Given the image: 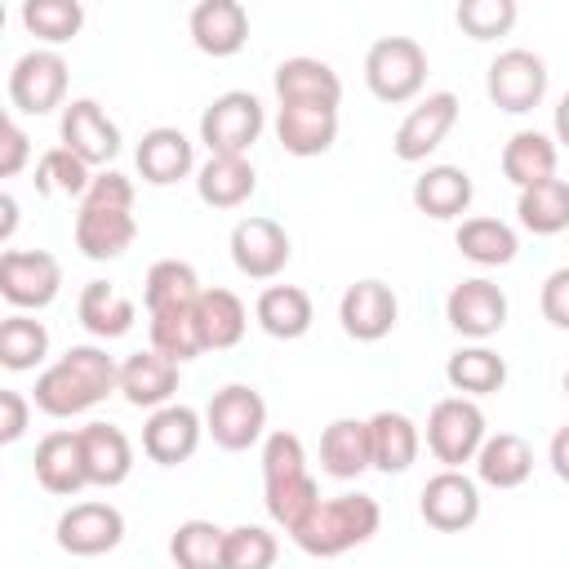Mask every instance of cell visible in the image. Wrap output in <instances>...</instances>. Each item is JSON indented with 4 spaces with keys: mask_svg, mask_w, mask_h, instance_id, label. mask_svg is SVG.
<instances>
[{
    "mask_svg": "<svg viewBox=\"0 0 569 569\" xmlns=\"http://www.w3.org/2000/svg\"><path fill=\"white\" fill-rule=\"evenodd\" d=\"M222 542L227 529H218L213 520H182L169 538V556L178 569H222Z\"/></svg>",
    "mask_w": 569,
    "mask_h": 569,
    "instance_id": "42",
    "label": "cell"
},
{
    "mask_svg": "<svg viewBox=\"0 0 569 569\" xmlns=\"http://www.w3.org/2000/svg\"><path fill=\"white\" fill-rule=\"evenodd\" d=\"M320 467L333 480H356L360 471H369L373 467L369 418H333L320 436Z\"/></svg>",
    "mask_w": 569,
    "mask_h": 569,
    "instance_id": "27",
    "label": "cell"
},
{
    "mask_svg": "<svg viewBox=\"0 0 569 569\" xmlns=\"http://www.w3.org/2000/svg\"><path fill=\"white\" fill-rule=\"evenodd\" d=\"M289 231L276 218L249 213L231 227V262L249 280H276L289 267Z\"/></svg>",
    "mask_w": 569,
    "mask_h": 569,
    "instance_id": "11",
    "label": "cell"
},
{
    "mask_svg": "<svg viewBox=\"0 0 569 569\" xmlns=\"http://www.w3.org/2000/svg\"><path fill=\"white\" fill-rule=\"evenodd\" d=\"M124 538V516L111 502H71L58 516V547L67 556H107Z\"/></svg>",
    "mask_w": 569,
    "mask_h": 569,
    "instance_id": "15",
    "label": "cell"
},
{
    "mask_svg": "<svg viewBox=\"0 0 569 569\" xmlns=\"http://www.w3.org/2000/svg\"><path fill=\"white\" fill-rule=\"evenodd\" d=\"M133 160H138L142 182H151V187H169V182H178V178L191 173L196 151H191V138H187L182 129H173V124H156V129L142 133Z\"/></svg>",
    "mask_w": 569,
    "mask_h": 569,
    "instance_id": "22",
    "label": "cell"
},
{
    "mask_svg": "<svg viewBox=\"0 0 569 569\" xmlns=\"http://www.w3.org/2000/svg\"><path fill=\"white\" fill-rule=\"evenodd\" d=\"M538 307H542V316H547L556 329H569V267H556V271L542 280Z\"/></svg>",
    "mask_w": 569,
    "mask_h": 569,
    "instance_id": "48",
    "label": "cell"
},
{
    "mask_svg": "<svg viewBox=\"0 0 569 569\" xmlns=\"http://www.w3.org/2000/svg\"><path fill=\"white\" fill-rule=\"evenodd\" d=\"M476 187H471V173L458 169V164H431L418 182H413V209L445 222V218H458L467 213Z\"/></svg>",
    "mask_w": 569,
    "mask_h": 569,
    "instance_id": "30",
    "label": "cell"
},
{
    "mask_svg": "<svg viewBox=\"0 0 569 569\" xmlns=\"http://www.w3.org/2000/svg\"><path fill=\"white\" fill-rule=\"evenodd\" d=\"M396 316H400V302L391 293V284L382 280H356L347 284V293L338 298V320H342V333L356 338V342H378L396 329Z\"/></svg>",
    "mask_w": 569,
    "mask_h": 569,
    "instance_id": "17",
    "label": "cell"
},
{
    "mask_svg": "<svg viewBox=\"0 0 569 569\" xmlns=\"http://www.w3.org/2000/svg\"><path fill=\"white\" fill-rule=\"evenodd\" d=\"M80 445H84V467H89V485L98 489H116L129 480L133 471V445L120 427L111 422H89L80 427Z\"/></svg>",
    "mask_w": 569,
    "mask_h": 569,
    "instance_id": "25",
    "label": "cell"
},
{
    "mask_svg": "<svg viewBox=\"0 0 569 569\" xmlns=\"http://www.w3.org/2000/svg\"><path fill=\"white\" fill-rule=\"evenodd\" d=\"M276 98H280V107L284 102H325V107H338L342 102V80H338V71L329 62L298 53V58H284L276 67Z\"/></svg>",
    "mask_w": 569,
    "mask_h": 569,
    "instance_id": "26",
    "label": "cell"
},
{
    "mask_svg": "<svg viewBox=\"0 0 569 569\" xmlns=\"http://www.w3.org/2000/svg\"><path fill=\"white\" fill-rule=\"evenodd\" d=\"M178 391V365L160 351H133L120 365V396L133 409H164Z\"/></svg>",
    "mask_w": 569,
    "mask_h": 569,
    "instance_id": "24",
    "label": "cell"
},
{
    "mask_svg": "<svg viewBox=\"0 0 569 569\" xmlns=\"http://www.w3.org/2000/svg\"><path fill=\"white\" fill-rule=\"evenodd\" d=\"M445 382H449L458 396H467V400L493 396V391H502V382H507V360H502L493 347H485V342L458 347V351L445 360Z\"/></svg>",
    "mask_w": 569,
    "mask_h": 569,
    "instance_id": "33",
    "label": "cell"
},
{
    "mask_svg": "<svg viewBox=\"0 0 569 569\" xmlns=\"http://www.w3.org/2000/svg\"><path fill=\"white\" fill-rule=\"evenodd\" d=\"M187 27H191L196 49L209 53V58H231L249 40V13H244L240 0H200L191 9Z\"/></svg>",
    "mask_w": 569,
    "mask_h": 569,
    "instance_id": "20",
    "label": "cell"
},
{
    "mask_svg": "<svg viewBox=\"0 0 569 569\" xmlns=\"http://www.w3.org/2000/svg\"><path fill=\"white\" fill-rule=\"evenodd\" d=\"M204 436V418L191 405H164L151 409V418L142 422V453L160 467H178L200 449Z\"/></svg>",
    "mask_w": 569,
    "mask_h": 569,
    "instance_id": "18",
    "label": "cell"
},
{
    "mask_svg": "<svg viewBox=\"0 0 569 569\" xmlns=\"http://www.w3.org/2000/svg\"><path fill=\"white\" fill-rule=\"evenodd\" d=\"M516 218L533 236H560V231H569V182L565 178H547V182L525 187L520 200H516Z\"/></svg>",
    "mask_w": 569,
    "mask_h": 569,
    "instance_id": "37",
    "label": "cell"
},
{
    "mask_svg": "<svg viewBox=\"0 0 569 569\" xmlns=\"http://www.w3.org/2000/svg\"><path fill=\"white\" fill-rule=\"evenodd\" d=\"M67 98V62L53 49H27L9 71V102L22 116H49Z\"/></svg>",
    "mask_w": 569,
    "mask_h": 569,
    "instance_id": "10",
    "label": "cell"
},
{
    "mask_svg": "<svg viewBox=\"0 0 569 569\" xmlns=\"http://www.w3.org/2000/svg\"><path fill=\"white\" fill-rule=\"evenodd\" d=\"M453 244L476 267H507L516 258V249H520L516 231L507 222H498V218H462Z\"/></svg>",
    "mask_w": 569,
    "mask_h": 569,
    "instance_id": "39",
    "label": "cell"
},
{
    "mask_svg": "<svg viewBox=\"0 0 569 569\" xmlns=\"http://www.w3.org/2000/svg\"><path fill=\"white\" fill-rule=\"evenodd\" d=\"M196 320H200V338H204V351H227L244 338V302L231 293V289H204L196 298Z\"/></svg>",
    "mask_w": 569,
    "mask_h": 569,
    "instance_id": "36",
    "label": "cell"
},
{
    "mask_svg": "<svg viewBox=\"0 0 569 569\" xmlns=\"http://www.w3.org/2000/svg\"><path fill=\"white\" fill-rule=\"evenodd\" d=\"M533 471V449L525 436L516 431H498V436H485L480 453H476V480L489 485V489H520Z\"/></svg>",
    "mask_w": 569,
    "mask_h": 569,
    "instance_id": "29",
    "label": "cell"
},
{
    "mask_svg": "<svg viewBox=\"0 0 569 569\" xmlns=\"http://www.w3.org/2000/svg\"><path fill=\"white\" fill-rule=\"evenodd\" d=\"M262 102L249 89H227L200 111V142L209 156H249V147L262 138Z\"/></svg>",
    "mask_w": 569,
    "mask_h": 569,
    "instance_id": "5",
    "label": "cell"
},
{
    "mask_svg": "<svg viewBox=\"0 0 569 569\" xmlns=\"http://www.w3.org/2000/svg\"><path fill=\"white\" fill-rule=\"evenodd\" d=\"M89 182H93L89 164H84L80 156H71L67 147L44 151L40 164H36V191H40V196H76V200H84Z\"/></svg>",
    "mask_w": 569,
    "mask_h": 569,
    "instance_id": "43",
    "label": "cell"
},
{
    "mask_svg": "<svg viewBox=\"0 0 569 569\" xmlns=\"http://www.w3.org/2000/svg\"><path fill=\"white\" fill-rule=\"evenodd\" d=\"M36 480H40V489H49L58 498H71L89 485L80 431H49L36 445Z\"/></svg>",
    "mask_w": 569,
    "mask_h": 569,
    "instance_id": "21",
    "label": "cell"
},
{
    "mask_svg": "<svg viewBox=\"0 0 569 569\" xmlns=\"http://www.w3.org/2000/svg\"><path fill=\"white\" fill-rule=\"evenodd\" d=\"M565 396H569V369H565Z\"/></svg>",
    "mask_w": 569,
    "mask_h": 569,
    "instance_id": "54",
    "label": "cell"
},
{
    "mask_svg": "<svg viewBox=\"0 0 569 569\" xmlns=\"http://www.w3.org/2000/svg\"><path fill=\"white\" fill-rule=\"evenodd\" d=\"M80 204H98V209H133V182H129L124 173H116V169H102V173H93V182H89V191H84Z\"/></svg>",
    "mask_w": 569,
    "mask_h": 569,
    "instance_id": "47",
    "label": "cell"
},
{
    "mask_svg": "<svg viewBox=\"0 0 569 569\" xmlns=\"http://www.w3.org/2000/svg\"><path fill=\"white\" fill-rule=\"evenodd\" d=\"M516 0H462L453 18L471 40H498L516 27Z\"/></svg>",
    "mask_w": 569,
    "mask_h": 569,
    "instance_id": "46",
    "label": "cell"
},
{
    "mask_svg": "<svg viewBox=\"0 0 569 569\" xmlns=\"http://www.w3.org/2000/svg\"><path fill=\"white\" fill-rule=\"evenodd\" d=\"M22 27L40 36L44 44H62L84 27V9L76 0H27L22 4Z\"/></svg>",
    "mask_w": 569,
    "mask_h": 569,
    "instance_id": "44",
    "label": "cell"
},
{
    "mask_svg": "<svg viewBox=\"0 0 569 569\" xmlns=\"http://www.w3.org/2000/svg\"><path fill=\"white\" fill-rule=\"evenodd\" d=\"M276 138L289 156H325L338 138V107L325 102H284L276 111Z\"/></svg>",
    "mask_w": 569,
    "mask_h": 569,
    "instance_id": "19",
    "label": "cell"
},
{
    "mask_svg": "<svg viewBox=\"0 0 569 569\" xmlns=\"http://www.w3.org/2000/svg\"><path fill=\"white\" fill-rule=\"evenodd\" d=\"M138 236L133 209H98V204H80L76 213V249L93 262H111L120 258Z\"/></svg>",
    "mask_w": 569,
    "mask_h": 569,
    "instance_id": "23",
    "label": "cell"
},
{
    "mask_svg": "<svg viewBox=\"0 0 569 569\" xmlns=\"http://www.w3.org/2000/svg\"><path fill=\"white\" fill-rule=\"evenodd\" d=\"M445 320H449L453 333H462L471 342H485V338H493L507 325V293L493 280L471 276V280H462V284L449 289Z\"/></svg>",
    "mask_w": 569,
    "mask_h": 569,
    "instance_id": "13",
    "label": "cell"
},
{
    "mask_svg": "<svg viewBox=\"0 0 569 569\" xmlns=\"http://www.w3.org/2000/svg\"><path fill=\"white\" fill-rule=\"evenodd\" d=\"M27 156H31V142H27V133H22V124L9 116L4 124H0V173L4 178H13V173H22V164H27Z\"/></svg>",
    "mask_w": 569,
    "mask_h": 569,
    "instance_id": "49",
    "label": "cell"
},
{
    "mask_svg": "<svg viewBox=\"0 0 569 569\" xmlns=\"http://www.w3.org/2000/svg\"><path fill=\"white\" fill-rule=\"evenodd\" d=\"M0 213H4V222H0V240H9V236H13V222H18V200H13L9 191L0 196Z\"/></svg>",
    "mask_w": 569,
    "mask_h": 569,
    "instance_id": "52",
    "label": "cell"
},
{
    "mask_svg": "<svg viewBox=\"0 0 569 569\" xmlns=\"http://www.w3.org/2000/svg\"><path fill=\"white\" fill-rule=\"evenodd\" d=\"M27 418H31V405H27V396H22V391H13V387H4V391H0V445H13V440H22V431H27Z\"/></svg>",
    "mask_w": 569,
    "mask_h": 569,
    "instance_id": "50",
    "label": "cell"
},
{
    "mask_svg": "<svg viewBox=\"0 0 569 569\" xmlns=\"http://www.w3.org/2000/svg\"><path fill=\"white\" fill-rule=\"evenodd\" d=\"M76 316H80V325H84L93 338H120V333L133 329V316H138V311H133V302H129L116 284L89 280V284L80 289Z\"/></svg>",
    "mask_w": 569,
    "mask_h": 569,
    "instance_id": "35",
    "label": "cell"
},
{
    "mask_svg": "<svg viewBox=\"0 0 569 569\" xmlns=\"http://www.w3.org/2000/svg\"><path fill=\"white\" fill-rule=\"evenodd\" d=\"M453 124H458V93H449V89L427 93V98L400 120V129H396V138H391L396 160H405V164L427 160V156L449 138Z\"/></svg>",
    "mask_w": 569,
    "mask_h": 569,
    "instance_id": "14",
    "label": "cell"
},
{
    "mask_svg": "<svg viewBox=\"0 0 569 569\" xmlns=\"http://www.w3.org/2000/svg\"><path fill=\"white\" fill-rule=\"evenodd\" d=\"M382 525V507L378 498L369 493H333V498H320L311 507V516L289 533L307 556L316 560H333L360 542H369Z\"/></svg>",
    "mask_w": 569,
    "mask_h": 569,
    "instance_id": "3",
    "label": "cell"
},
{
    "mask_svg": "<svg viewBox=\"0 0 569 569\" xmlns=\"http://www.w3.org/2000/svg\"><path fill=\"white\" fill-rule=\"evenodd\" d=\"M58 133H62V147H67L71 156H80L89 169L116 160V151H120V124H116L93 98H71V102L62 107Z\"/></svg>",
    "mask_w": 569,
    "mask_h": 569,
    "instance_id": "16",
    "label": "cell"
},
{
    "mask_svg": "<svg viewBox=\"0 0 569 569\" xmlns=\"http://www.w3.org/2000/svg\"><path fill=\"white\" fill-rule=\"evenodd\" d=\"M551 129H556V142L569 147V93L556 102V120H551Z\"/></svg>",
    "mask_w": 569,
    "mask_h": 569,
    "instance_id": "53",
    "label": "cell"
},
{
    "mask_svg": "<svg viewBox=\"0 0 569 569\" xmlns=\"http://www.w3.org/2000/svg\"><path fill=\"white\" fill-rule=\"evenodd\" d=\"M151 351L169 356L173 365H187L204 351L200 338V320H196V302L191 307H173V311H156L151 316Z\"/></svg>",
    "mask_w": 569,
    "mask_h": 569,
    "instance_id": "40",
    "label": "cell"
},
{
    "mask_svg": "<svg viewBox=\"0 0 569 569\" xmlns=\"http://www.w3.org/2000/svg\"><path fill=\"white\" fill-rule=\"evenodd\" d=\"M418 445H422V436H418L413 418H405L400 409H378L369 418V449H373L378 471H387V476L409 471L418 458Z\"/></svg>",
    "mask_w": 569,
    "mask_h": 569,
    "instance_id": "31",
    "label": "cell"
},
{
    "mask_svg": "<svg viewBox=\"0 0 569 569\" xmlns=\"http://www.w3.org/2000/svg\"><path fill=\"white\" fill-rule=\"evenodd\" d=\"M276 533L262 525H236L222 542V569H271L276 565Z\"/></svg>",
    "mask_w": 569,
    "mask_h": 569,
    "instance_id": "45",
    "label": "cell"
},
{
    "mask_svg": "<svg viewBox=\"0 0 569 569\" xmlns=\"http://www.w3.org/2000/svg\"><path fill=\"white\" fill-rule=\"evenodd\" d=\"M258 187V173L249 156H209L196 169V196L209 209H240Z\"/></svg>",
    "mask_w": 569,
    "mask_h": 569,
    "instance_id": "28",
    "label": "cell"
},
{
    "mask_svg": "<svg viewBox=\"0 0 569 569\" xmlns=\"http://www.w3.org/2000/svg\"><path fill=\"white\" fill-rule=\"evenodd\" d=\"M44 356H49V329L36 316L13 311L0 325V365L9 373H22V369H36Z\"/></svg>",
    "mask_w": 569,
    "mask_h": 569,
    "instance_id": "41",
    "label": "cell"
},
{
    "mask_svg": "<svg viewBox=\"0 0 569 569\" xmlns=\"http://www.w3.org/2000/svg\"><path fill=\"white\" fill-rule=\"evenodd\" d=\"M485 413L476 400L467 396H445L431 405L427 413V449L436 453V462H445L449 471H462V462H476L480 445H485Z\"/></svg>",
    "mask_w": 569,
    "mask_h": 569,
    "instance_id": "6",
    "label": "cell"
},
{
    "mask_svg": "<svg viewBox=\"0 0 569 569\" xmlns=\"http://www.w3.org/2000/svg\"><path fill=\"white\" fill-rule=\"evenodd\" d=\"M111 391H120V365L102 351V347H67L62 360H53L40 378H36V409L49 418H76L84 409H93L98 400H107Z\"/></svg>",
    "mask_w": 569,
    "mask_h": 569,
    "instance_id": "1",
    "label": "cell"
},
{
    "mask_svg": "<svg viewBox=\"0 0 569 569\" xmlns=\"http://www.w3.org/2000/svg\"><path fill=\"white\" fill-rule=\"evenodd\" d=\"M204 431L213 436L218 449L244 453L267 431V400L249 382H227L222 391H213V400L204 409Z\"/></svg>",
    "mask_w": 569,
    "mask_h": 569,
    "instance_id": "7",
    "label": "cell"
},
{
    "mask_svg": "<svg viewBox=\"0 0 569 569\" xmlns=\"http://www.w3.org/2000/svg\"><path fill=\"white\" fill-rule=\"evenodd\" d=\"M365 84L378 102H413L427 84V49L413 36H382L365 53Z\"/></svg>",
    "mask_w": 569,
    "mask_h": 569,
    "instance_id": "4",
    "label": "cell"
},
{
    "mask_svg": "<svg viewBox=\"0 0 569 569\" xmlns=\"http://www.w3.org/2000/svg\"><path fill=\"white\" fill-rule=\"evenodd\" d=\"M62 267L49 249H4L0 253V293L18 311H40L58 298Z\"/></svg>",
    "mask_w": 569,
    "mask_h": 569,
    "instance_id": "9",
    "label": "cell"
},
{
    "mask_svg": "<svg viewBox=\"0 0 569 569\" xmlns=\"http://www.w3.org/2000/svg\"><path fill=\"white\" fill-rule=\"evenodd\" d=\"M485 93L498 111L525 116L547 98V62L533 49H502L485 71Z\"/></svg>",
    "mask_w": 569,
    "mask_h": 569,
    "instance_id": "8",
    "label": "cell"
},
{
    "mask_svg": "<svg viewBox=\"0 0 569 569\" xmlns=\"http://www.w3.org/2000/svg\"><path fill=\"white\" fill-rule=\"evenodd\" d=\"M547 458H551V471H556V476L569 485V422H565V427L551 436V449H547Z\"/></svg>",
    "mask_w": 569,
    "mask_h": 569,
    "instance_id": "51",
    "label": "cell"
},
{
    "mask_svg": "<svg viewBox=\"0 0 569 569\" xmlns=\"http://www.w3.org/2000/svg\"><path fill=\"white\" fill-rule=\"evenodd\" d=\"M200 276L191 262H178V258H160L151 262L147 280H142V302H147V316L156 311H173V307H191L200 298Z\"/></svg>",
    "mask_w": 569,
    "mask_h": 569,
    "instance_id": "38",
    "label": "cell"
},
{
    "mask_svg": "<svg viewBox=\"0 0 569 569\" xmlns=\"http://www.w3.org/2000/svg\"><path fill=\"white\" fill-rule=\"evenodd\" d=\"M502 178L516 182L520 191L533 187V182H547L556 178V142L538 129H520L507 138L502 147Z\"/></svg>",
    "mask_w": 569,
    "mask_h": 569,
    "instance_id": "34",
    "label": "cell"
},
{
    "mask_svg": "<svg viewBox=\"0 0 569 569\" xmlns=\"http://www.w3.org/2000/svg\"><path fill=\"white\" fill-rule=\"evenodd\" d=\"M418 511L436 533H462L480 520V485L462 471H436L422 493H418Z\"/></svg>",
    "mask_w": 569,
    "mask_h": 569,
    "instance_id": "12",
    "label": "cell"
},
{
    "mask_svg": "<svg viewBox=\"0 0 569 569\" xmlns=\"http://www.w3.org/2000/svg\"><path fill=\"white\" fill-rule=\"evenodd\" d=\"M253 316H258L262 333H271V338H280V342L302 338V333L311 329V320H316L311 298H307V289H298V284H267V289L258 293V302H253Z\"/></svg>",
    "mask_w": 569,
    "mask_h": 569,
    "instance_id": "32",
    "label": "cell"
},
{
    "mask_svg": "<svg viewBox=\"0 0 569 569\" xmlns=\"http://www.w3.org/2000/svg\"><path fill=\"white\" fill-rule=\"evenodd\" d=\"M262 502L284 533H293L320 502V485L311 480L307 449L293 431H271L262 440Z\"/></svg>",
    "mask_w": 569,
    "mask_h": 569,
    "instance_id": "2",
    "label": "cell"
}]
</instances>
